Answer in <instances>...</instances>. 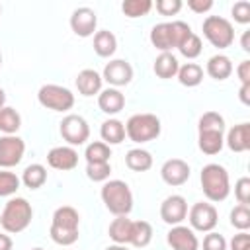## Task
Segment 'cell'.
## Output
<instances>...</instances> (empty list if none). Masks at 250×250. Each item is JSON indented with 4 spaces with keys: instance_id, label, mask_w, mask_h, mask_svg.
Masks as SVG:
<instances>
[{
    "instance_id": "obj_13",
    "label": "cell",
    "mask_w": 250,
    "mask_h": 250,
    "mask_svg": "<svg viewBox=\"0 0 250 250\" xmlns=\"http://www.w3.org/2000/svg\"><path fill=\"white\" fill-rule=\"evenodd\" d=\"M96 25H98V16L92 8L88 6H80L72 12L70 16V29L78 35V37H90L94 35L96 31Z\"/></svg>"
},
{
    "instance_id": "obj_39",
    "label": "cell",
    "mask_w": 250,
    "mask_h": 250,
    "mask_svg": "<svg viewBox=\"0 0 250 250\" xmlns=\"http://www.w3.org/2000/svg\"><path fill=\"white\" fill-rule=\"evenodd\" d=\"M234 195L238 199L240 205H248L250 203V178H238V182L234 184Z\"/></svg>"
},
{
    "instance_id": "obj_11",
    "label": "cell",
    "mask_w": 250,
    "mask_h": 250,
    "mask_svg": "<svg viewBox=\"0 0 250 250\" xmlns=\"http://www.w3.org/2000/svg\"><path fill=\"white\" fill-rule=\"evenodd\" d=\"M191 230H199V232H211L217 223H219V213L211 203H193L189 213H188Z\"/></svg>"
},
{
    "instance_id": "obj_24",
    "label": "cell",
    "mask_w": 250,
    "mask_h": 250,
    "mask_svg": "<svg viewBox=\"0 0 250 250\" xmlns=\"http://www.w3.org/2000/svg\"><path fill=\"white\" fill-rule=\"evenodd\" d=\"M154 74L162 80H168V78H174L178 74V68H180V62L178 59L172 55V53H160L154 61Z\"/></svg>"
},
{
    "instance_id": "obj_19",
    "label": "cell",
    "mask_w": 250,
    "mask_h": 250,
    "mask_svg": "<svg viewBox=\"0 0 250 250\" xmlns=\"http://www.w3.org/2000/svg\"><path fill=\"white\" fill-rule=\"evenodd\" d=\"M227 146L232 152H246L250 148V123H238L227 133Z\"/></svg>"
},
{
    "instance_id": "obj_8",
    "label": "cell",
    "mask_w": 250,
    "mask_h": 250,
    "mask_svg": "<svg viewBox=\"0 0 250 250\" xmlns=\"http://www.w3.org/2000/svg\"><path fill=\"white\" fill-rule=\"evenodd\" d=\"M203 35L205 39L217 47V49H227L234 41V27L227 18L221 16H207L203 20Z\"/></svg>"
},
{
    "instance_id": "obj_14",
    "label": "cell",
    "mask_w": 250,
    "mask_h": 250,
    "mask_svg": "<svg viewBox=\"0 0 250 250\" xmlns=\"http://www.w3.org/2000/svg\"><path fill=\"white\" fill-rule=\"evenodd\" d=\"M102 80H105L107 84H111L115 88L125 86L133 80V66L123 59H113L104 66Z\"/></svg>"
},
{
    "instance_id": "obj_36",
    "label": "cell",
    "mask_w": 250,
    "mask_h": 250,
    "mask_svg": "<svg viewBox=\"0 0 250 250\" xmlns=\"http://www.w3.org/2000/svg\"><path fill=\"white\" fill-rule=\"evenodd\" d=\"M230 225L238 230H248L250 229V209L248 205H236L230 211Z\"/></svg>"
},
{
    "instance_id": "obj_31",
    "label": "cell",
    "mask_w": 250,
    "mask_h": 250,
    "mask_svg": "<svg viewBox=\"0 0 250 250\" xmlns=\"http://www.w3.org/2000/svg\"><path fill=\"white\" fill-rule=\"evenodd\" d=\"M21 127V117L14 107L4 105L0 109V131L4 135H16V131Z\"/></svg>"
},
{
    "instance_id": "obj_6",
    "label": "cell",
    "mask_w": 250,
    "mask_h": 250,
    "mask_svg": "<svg viewBox=\"0 0 250 250\" xmlns=\"http://www.w3.org/2000/svg\"><path fill=\"white\" fill-rule=\"evenodd\" d=\"M102 201L115 217L129 215L133 209V193L123 180H107L102 186Z\"/></svg>"
},
{
    "instance_id": "obj_46",
    "label": "cell",
    "mask_w": 250,
    "mask_h": 250,
    "mask_svg": "<svg viewBox=\"0 0 250 250\" xmlns=\"http://www.w3.org/2000/svg\"><path fill=\"white\" fill-rule=\"evenodd\" d=\"M0 250H12V238L4 232H0Z\"/></svg>"
},
{
    "instance_id": "obj_27",
    "label": "cell",
    "mask_w": 250,
    "mask_h": 250,
    "mask_svg": "<svg viewBox=\"0 0 250 250\" xmlns=\"http://www.w3.org/2000/svg\"><path fill=\"white\" fill-rule=\"evenodd\" d=\"M125 164L133 172H146L152 166V156L145 148H131L125 154Z\"/></svg>"
},
{
    "instance_id": "obj_25",
    "label": "cell",
    "mask_w": 250,
    "mask_h": 250,
    "mask_svg": "<svg viewBox=\"0 0 250 250\" xmlns=\"http://www.w3.org/2000/svg\"><path fill=\"white\" fill-rule=\"evenodd\" d=\"M100 135L105 145H119L125 139V123L119 119H105L100 127Z\"/></svg>"
},
{
    "instance_id": "obj_21",
    "label": "cell",
    "mask_w": 250,
    "mask_h": 250,
    "mask_svg": "<svg viewBox=\"0 0 250 250\" xmlns=\"http://www.w3.org/2000/svg\"><path fill=\"white\" fill-rule=\"evenodd\" d=\"M76 88L86 98H90L94 94H100L102 92V76L94 68H84L76 76Z\"/></svg>"
},
{
    "instance_id": "obj_10",
    "label": "cell",
    "mask_w": 250,
    "mask_h": 250,
    "mask_svg": "<svg viewBox=\"0 0 250 250\" xmlns=\"http://www.w3.org/2000/svg\"><path fill=\"white\" fill-rule=\"evenodd\" d=\"M61 137L70 145V146H80L88 141L90 137V127L82 115H66L61 121Z\"/></svg>"
},
{
    "instance_id": "obj_3",
    "label": "cell",
    "mask_w": 250,
    "mask_h": 250,
    "mask_svg": "<svg viewBox=\"0 0 250 250\" xmlns=\"http://www.w3.org/2000/svg\"><path fill=\"white\" fill-rule=\"evenodd\" d=\"M191 31V27L182 21V20H176V21H162V23H156L150 31V43L162 51V53H170V49H178V45L184 41V37Z\"/></svg>"
},
{
    "instance_id": "obj_16",
    "label": "cell",
    "mask_w": 250,
    "mask_h": 250,
    "mask_svg": "<svg viewBox=\"0 0 250 250\" xmlns=\"http://www.w3.org/2000/svg\"><path fill=\"white\" fill-rule=\"evenodd\" d=\"M166 240L172 250H199V240L189 227L176 225L168 230Z\"/></svg>"
},
{
    "instance_id": "obj_44",
    "label": "cell",
    "mask_w": 250,
    "mask_h": 250,
    "mask_svg": "<svg viewBox=\"0 0 250 250\" xmlns=\"http://www.w3.org/2000/svg\"><path fill=\"white\" fill-rule=\"evenodd\" d=\"M236 74L242 84H250V61H242L236 68Z\"/></svg>"
},
{
    "instance_id": "obj_28",
    "label": "cell",
    "mask_w": 250,
    "mask_h": 250,
    "mask_svg": "<svg viewBox=\"0 0 250 250\" xmlns=\"http://www.w3.org/2000/svg\"><path fill=\"white\" fill-rule=\"evenodd\" d=\"M178 80L182 86H188V88H193V86H199L201 80H203V68L197 64V62H186L184 66L178 68Z\"/></svg>"
},
{
    "instance_id": "obj_35",
    "label": "cell",
    "mask_w": 250,
    "mask_h": 250,
    "mask_svg": "<svg viewBox=\"0 0 250 250\" xmlns=\"http://www.w3.org/2000/svg\"><path fill=\"white\" fill-rule=\"evenodd\" d=\"M20 184H21V180H20L14 172L0 170V197L14 195V193L20 189Z\"/></svg>"
},
{
    "instance_id": "obj_29",
    "label": "cell",
    "mask_w": 250,
    "mask_h": 250,
    "mask_svg": "<svg viewBox=\"0 0 250 250\" xmlns=\"http://www.w3.org/2000/svg\"><path fill=\"white\" fill-rule=\"evenodd\" d=\"M21 182L29 189H39L47 182V168L43 164H29L21 174Z\"/></svg>"
},
{
    "instance_id": "obj_26",
    "label": "cell",
    "mask_w": 250,
    "mask_h": 250,
    "mask_svg": "<svg viewBox=\"0 0 250 250\" xmlns=\"http://www.w3.org/2000/svg\"><path fill=\"white\" fill-rule=\"evenodd\" d=\"M115 49H117V39H115V35L111 31L102 29V31L94 33V51H96L98 57L107 59V57H111L115 53Z\"/></svg>"
},
{
    "instance_id": "obj_51",
    "label": "cell",
    "mask_w": 250,
    "mask_h": 250,
    "mask_svg": "<svg viewBox=\"0 0 250 250\" xmlns=\"http://www.w3.org/2000/svg\"><path fill=\"white\" fill-rule=\"evenodd\" d=\"M0 64H2V53H0Z\"/></svg>"
},
{
    "instance_id": "obj_2",
    "label": "cell",
    "mask_w": 250,
    "mask_h": 250,
    "mask_svg": "<svg viewBox=\"0 0 250 250\" xmlns=\"http://www.w3.org/2000/svg\"><path fill=\"white\" fill-rule=\"evenodd\" d=\"M78 225H80V215L74 207L62 205L53 213V223H51V240L61 246H70L78 240Z\"/></svg>"
},
{
    "instance_id": "obj_4",
    "label": "cell",
    "mask_w": 250,
    "mask_h": 250,
    "mask_svg": "<svg viewBox=\"0 0 250 250\" xmlns=\"http://www.w3.org/2000/svg\"><path fill=\"white\" fill-rule=\"evenodd\" d=\"M201 189L209 201H223L230 193L229 172L221 164H207L201 170Z\"/></svg>"
},
{
    "instance_id": "obj_40",
    "label": "cell",
    "mask_w": 250,
    "mask_h": 250,
    "mask_svg": "<svg viewBox=\"0 0 250 250\" xmlns=\"http://www.w3.org/2000/svg\"><path fill=\"white\" fill-rule=\"evenodd\" d=\"M203 250H227V240L219 232H207L203 238Z\"/></svg>"
},
{
    "instance_id": "obj_15",
    "label": "cell",
    "mask_w": 250,
    "mask_h": 250,
    "mask_svg": "<svg viewBox=\"0 0 250 250\" xmlns=\"http://www.w3.org/2000/svg\"><path fill=\"white\" fill-rule=\"evenodd\" d=\"M160 217L164 223L176 227L188 217V201L182 195H168L160 205Z\"/></svg>"
},
{
    "instance_id": "obj_38",
    "label": "cell",
    "mask_w": 250,
    "mask_h": 250,
    "mask_svg": "<svg viewBox=\"0 0 250 250\" xmlns=\"http://www.w3.org/2000/svg\"><path fill=\"white\" fill-rule=\"evenodd\" d=\"M230 14H232L234 21H238V23H250V2L248 0L234 2Z\"/></svg>"
},
{
    "instance_id": "obj_52",
    "label": "cell",
    "mask_w": 250,
    "mask_h": 250,
    "mask_svg": "<svg viewBox=\"0 0 250 250\" xmlns=\"http://www.w3.org/2000/svg\"><path fill=\"white\" fill-rule=\"evenodd\" d=\"M0 14H2V8H0Z\"/></svg>"
},
{
    "instance_id": "obj_17",
    "label": "cell",
    "mask_w": 250,
    "mask_h": 250,
    "mask_svg": "<svg viewBox=\"0 0 250 250\" xmlns=\"http://www.w3.org/2000/svg\"><path fill=\"white\" fill-rule=\"evenodd\" d=\"M47 164L55 170H72L78 164V152L72 146H53L47 152Z\"/></svg>"
},
{
    "instance_id": "obj_50",
    "label": "cell",
    "mask_w": 250,
    "mask_h": 250,
    "mask_svg": "<svg viewBox=\"0 0 250 250\" xmlns=\"http://www.w3.org/2000/svg\"><path fill=\"white\" fill-rule=\"evenodd\" d=\"M31 250H45V248H31Z\"/></svg>"
},
{
    "instance_id": "obj_7",
    "label": "cell",
    "mask_w": 250,
    "mask_h": 250,
    "mask_svg": "<svg viewBox=\"0 0 250 250\" xmlns=\"http://www.w3.org/2000/svg\"><path fill=\"white\" fill-rule=\"evenodd\" d=\"M125 135L133 143H148L160 135V119L154 113H135L125 123Z\"/></svg>"
},
{
    "instance_id": "obj_41",
    "label": "cell",
    "mask_w": 250,
    "mask_h": 250,
    "mask_svg": "<svg viewBox=\"0 0 250 250\" xmlns=\"http://www.w3.org/2000/svg\"><path fill=\"white\" fill-rule=\"evenodd\" d=\"M156 10L162 16H176L182 10V0H156Z\"/></svg>"
},
{
    "instance_id": "obj_43",
    "label": "cell",
    "mask_w": 250,
    "mask_h": 250,
    "mask_svg": "<svg viewBox=\"0 0 250 250\" xmlns=\"http://www.w3.org/2000/svg\"><path fill=\"white\" fill-rule=\"evenodd\" d=\"M188 8L195 14H205L213 8V0H188Z\"/></svg>"
},
{
    "instance_id": "obj_1",
    "label": "cell",
    "mask_w": 250,
    "mask_h": 250,
    "mask_svg": "<svg viewBox=\"0 0 250 250\" xmlns=\"http://www.w3.org/2000/svg\"><path fill=\"white\" fill-rule=\"evenodd\" d=\"M225 119L217 111H205L197 123V145L203 154H217L225 145Z\"/></svg>"
},
{
    "instance_id": "obj_20",
    "label": "cell",
    "mask_w": 250,
    "mask_h": 250,
    "mask_svg": "<svg viewBox=\"0 0 250 250\" xmlns=\"http://www.w3.org/2000/svg\"><path fill=\"white\" fill-rule=\"evenodd\" d=\"M98 105L104 113L107 115H115L123 109L125 105V96L117 90V88H105L98 94Z\"/></svg>"
},
{
    "instance_id": "obj_30",
    "label": "cell",
    "mask_w": 250,
    "mask_h": 250,
    "mask_svg": "<svg viewBox=\"0 0 250 250\" xmlns=\"http://www.w3.org/2000/svg\"><path fill=\"white\" fill-rule=\"evenodd\" d=\"M152 240V227L146 221H133V229H131V242L137 248H145L148 246Z\"/></svg>"
},
{
    "instance_id": "obj_42",
    "label": "cell",
    "mask_w": 250,
    "mask_h": 250,
    "mask_svg": "<svg viewBox=\"0 0 250 250\" xmlns=\"http://www.w3.org/2000/svg\"><path fill=\"white\" fill-rule=\"evenodd\" d=\"M230 250H250V234L246 230H240L230 240Z\"/></svg>"
},
{
    "instance_id": "obj_23",
    "label": "cell",
    "mask_w": 250,
    "mask_h": 250,
    "mask_svg": "<svg viewBox=\"0 0 250 250\" xmlns=\"http://www.w3.org/2000/svg\"><path fill=\"white\" fill-rule=\"evenodd\" d=\"M207 74L215 80H227L232 74V62L227 55H213L205 66Z\"/></svg>"
},
{
    "instance_id": "obj_18",
    "label": "cell",
    "mask_w": 250,
    "mask_h": 250,
    "mask_svg": "<svg viewBox=\"0 0 250 250\" xmlns=\"http://www.w3.org/2000/svg\"><path fill=\"white\" fill-rule=\"evenodd\" d=\"M160 176L168 186H182L189 178V166L182 158H170L162 164Z\"/></svg>"
},
{
    "instance_id": "obj_5",
    "label": "cell",
    "mask_w": 250,
    "mask_h": 250,
    "mask_svg": "<svg viewBox=\"0 0 250 250\" xmlns=\"http://www.w3.org/2000/svg\"><path fill=\"white\" fill-rule=\"evenodd\" d=\"M31 217H33V209L29 201L25 197H12L0 215V227L6 232L18 234L29 227Z\"/></svg>"
},
{
    "instance_id": "obj_45",
    "label": "cell",
    "mask_w": 250,
    "mask_h": 250,
    "mask_svg": "<svg viewBox=\"0 0 250 250\" xmlns=\"http://www.w3.org/2000/svg\"><path fill=\"white\" fill-rule=\"evenodd\" d=\"M248 94H250V84H242V88H240V102L246 104V105L250 104V96Z\"/></svg>"
},
{
    "instance_id": "obj_48",
    "label": "cell",
    "mask_w": 250,
    "mask_h": 250,
    "mask_svg": "<svg viewBox=\"0 0 250 250\" xmlns=\"http://www.w3.org/2000/svg\"><path fill=\"white\" fill-rule=\"evenodd\" d=\"M105 250H127V246H125V244H111V246H107Z\"/></svg>"
},
{
    "instance_id": "obj_33",
    "label": "cell",
    "mask_w": 250,
    "mask_h": 250,
    "mask_svg": "<svg viewBox=\"0 0 250 250\" xmlns=\"http://www.w3.org/2000/svg\"><path fill=\"white\" fill-rule=\"evenodd\" d=\"M150 10H152L150 0H125L121 4V12L127 18H141V16H146Z\"/></svg>"
},
{
    "instance_id": "obj_9",
    "label": "cell",
    "mask_w": 250,
    "mask_h": 250,
    "mask_svg": "<svg viewBox=\"0 0 250 250\" xmlns=\"http://www.w3.org/2000/svg\"><path fill=\"white\" fill-rule=\"evenodd\" d=\"M37 100L43 107L53 111H68L74 105V94L59 84H43L37 92Z\"/></svg>"
},
{
    "instance_id": "obj_34",
    "label": "cell",
    "mask_w": 250,
    "mask_h": 250,
    "mask_svg": "<svg viewBox=\"0 0 250 250\" xmlns=\"http://www.w3.org/2000/svg\"><path fill=\"white\" fill-rule=\"evenodd\" d=\"M201 49H203L201 39H199L193 31H189V33L184 37V41L178 45V51H180L186 59H195V57H199V55H201Z\"/></svg>"
},
{
    "instance_id": "obj_47",
    "label": "cell",
    "mask_w": 250,
    "mask_h": 250,
    "mask_svg": "<svg viewBox=\"0 0 250 250\" xmlns=\"http://www.w3.org/2000/svg\"><path fill=\"white\" fill-rule=\"evenodd\" d=\"M248 37H250V31H244V35H242V49H244V51H250V45H248Z\"/></svg>"
},
{
    "instance_id": "obj_12",
    "label": "cell",
    "mask_w": 250,
    "mask_h": 250,
    "mask_svg": "<svg viewBox=\"0 0 250 250\" xmlns=\"http://www.w3.org/2000/svg\"><path fill=\"white\" fill-rule=\"evenodd\" d=\"M25 152V143L18 135L0 137V168H14L21 162Z\"/></svg>"
},
{
    "instance_id": "obj_32",
    "label": "cell",
    "mask_w": 250,
    "mask_h": 250,
    "mask_svg": "<svg viewBox=\"0 0 250 250\" xmlns=\"http://www.w3.org/2000/svg\"><path fill=\"white\" fill-rule=\"evenodd\" d=\"M86 164H92V162H109V156H111V150H109V145H105L104 141H94L86 146Z\"/></svg>"
},
{
    "instance_id": "obj_49",
    "label": "cell",
    "mask_w": 250,
    "mask_h": 250,
    "mask_svg": "<svg viewBox=\"0 0 250 250\" xmlns=\"http://www.w3.org/2000/svg\"><path fill=\"white\" fill-rule=\"evenodd\" d=\"M4 102H6V94H4V90L0 88V109L4 107Z\"/></svg>"
},
{
    "instance_id": "obj_37",
    "label": "cell",
    "mask_w": 250,
    "mask_h": 250,
    "mask_svg": "<svg viewBox=\"0 0 250 250\" xmlns=\"http://www.w3.org/2000/svg\"><path fill=\"white\" fill-rule=\"evenodd\" d=\"M109 174H111L109 162H92V164H86V176L92 182H107Z\"/></svg>"
},
{
    "instance_id": "obj_22",
    "label": "cell",
    "mask_w": 250,
    "mask_h": 250,
    "mask_svg": "<svg viewBox=\"0 0 250 250\" xmlns=\"http://www.w3.org/2000/svg\"><path fill=\"white\" fill-rule=\"evenodd\" d=\"M131 229H133V221L127 219V215H121V217H115L109 225V238L115 242V244H129L131 242Z\"/></svg>"
}]
</instances>
